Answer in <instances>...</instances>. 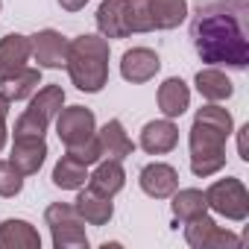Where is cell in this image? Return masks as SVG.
I'll return each mask as SVG.
<instances>
[{
  "label": "cell",
  "mask_w": 249,
  "mask_h": 249,
  "mask_svg": "<svg viewBox=\"0 0 249 249\" xmlns=\"http://www.w3.org/2000/svg\"><path fill=\"white\" fill-rule=\"evenodd\" d=\"M243 0H217L196 9L191 21V41L196 56L205 65H226L231 71H243L249 65V38L243 30Z\"/></svg>",
  "instance_id": "6da1fadb"
},
{
  "label": "cell",
  "mask_w": 249,
  "mask_h": 249,
  "mask_svg": "<svg viewBox=\"0 0 249 249\" xmlns=\"http://www.w3.org/2000/svg\"><path fill=\"white\" fill-rule=\"evenodd\" d=\"M234 132V117L220 103H205L196 108L188 147H191V173L196 179H208L226 167V141Z\"/></svg>",
  "instance_id": "7a4b0ae2"
},
{
  "label": "cell",
  "mask_w": 249,
  "mask_h": 249,
  "mask_svg": "<svg viewBox=\"0 0 249 249\" xmlns=\"http://www.w3.org/2000/svg\"><path fill=\"white\" fill-rule=\"evenodd\" d=\"M108 56H111L108 38H103L100 33H82L71 38L65 68L76 91L100 94L108 85Z\"/></svg>",
  "instance_id": "3957f363"
},
{
  "label": "cell",
  "mask_w": 249,
  "mask_h": 249,
  "mask_svg": "<svg viewBox=\"0 0 249 249\" xmlns=\"http://www.w3.org/2000/svg\"><path fill=\"white\" fill-rule=\"evenodd\" d=\"M44 223L50 226V237L56 249H88L85 220L76 214L73 202H53L44 211Z\"/></svg>",
  "instance_id": "277c9868"
},
{
  "label": "cell",
  "mask_w": 249,
  "mask_h": 249,
  "mask_svg": "<svg viewBox=\"0 0 249 249\" xmlns=\"http://www.w3.org/2000/svg\"><path fill=\"white\" fill-rule=\"evenodd\" d=\"M205 202L214 214H220L231 223H243L249 217V191L234 176H226V179H217L214 185H208Z\"/></svg>",
  "instance_id": "5b68a950"
},
{
  "label": "cell",
  "mask_w": 249,
  "mask_h": 249,
  "mask_svg": "<svg viewBox=\"0 0 249 249\" xmlns=\"http://www.w3.org/2000/svg\"><path fill=\"white\" fill-rule=\"evenodd\" d=\"M182 226H185V240L194 249H234V246H240V237L234 231L217 226V220L208 217V211L185 220Z\"/></svg>",
  "instance_id": "8992f818"
},
{
  "label": "cell",
  "mask_w": 249,
  "mask_h": 249,
  "mask_svg": "<svg viewBox=\"0 0 249 249\" xmlns=\"http://www.w3.org/2000/svg\"><path fill=\"white\" fill-rule=\"evenodd\" d=\"M94 132H97V117L85 106H62V111L56 114V135L65 144V150L85 144L88 138H94Z\"/></svg>",
  "instance_id": "52a82bcc"
},
{
  "label": "cell",
  "mask_w": 249,
  "mask_h": 249,
  "mask_svg": "<svg viewBox=\"0 0 249 249\" xmlns=\"http://www.w3.org/2000/svg\"><path fill=\"white\" fill-rule=\"evenodd\" d=\"M30 47H33V59L38 62V68L47 71H59L68 62V47L71 38H65L59 30H38L36 36H30Z\"/></svg>",
  "instance_id": "ba28073f"
},
{
  "label": "cell",
  "mask_w": 249,
  "mask_h": 249,
  "mask_svg": "<svg viewBox=\"0 0 249 249\" xmlns=\"http://www.w3.org/2000/svg\"><path fill=\"white\" fill-rule=\"evenodd\" d=\"M138 185L147 196L153 199H170L173 191L179 188V170L167 161H150L138 173Z\"/></svg>",
  "instance_id": "9c48e42d"
},
{
  "label": "cell",
  "mask_w": 249,
  "mask_h": 249,
  "mask_svg": "<svg viewBox=\"0 0 249 249\" xmlns=\"http://www.w3.org/2000/svg\"><path fill=\"white\" fill-rule=\"evenodd\" d=\"M159 71H161V59L150 47H132L120 56V76L132 85H144V82L156 79Z\"/></svg>",
  "instance_id": "30bf717a"
},
{
  "label": "cell",
  "mask_w": 249,
  "mask_h": 249,
  "mask_svg": "<svg viewBox=\"0 0 249 249\" xmlns=\"http://www.w3.org/2000/svg\"><path fill=\"white\" fill-rule=\"evenodd\" d=\"M176 144H179V126H176L170 117L144 123L141 138H138V147L147 156H167V153L176 150Z\"/></svg>",
  "instance_id": "8fae6325"
},
{
  "label": "cell",
  "mask_w": 249,
  "mask_h": 249,
  "mask_svg": "<svg viewBox=\"0 0 249 249\" xmlns=\"http://www.w3.org/2000/svg\"><path fill=\"white\" fill-rule=\"evenodd\" d=\"M73 208H76V214H79L88 226H108L111 217H114V202H111V196H106V194H100V191H94V188H88V185H82V188L76 191Z\"/></svg>",
  "instance_id": "7c38bea8"
},
{
  "label": "cell",
  "mask_w": 249,
  "mask_h": 249,
  "mask_svg": "<svg viewBox=\"0 0 249 249\" xmlns=\"http://www.w3.org/2000/svg\"><path fill=\"white\" fill-rule=\"evenodd\" d=\"M97 144H100V156L114 159V161H123V159H129L135 153V141L126 135V129H123V123L117 117L106 120L97 129Z\"/></svg>",
  "instance_id": "4fadbf2b"
},
{
  "label": "cell",
  "mask_w": 249,
  "mask_h": 249,
  "mask_svg": "<svg viewBox=\"0 0 249 249\" xmlns=\"http://www.w3.org/2000/svg\"><path fill=\"white\" fill-rule=\"evenodd\" d=\"M44 159H47V141L44 138H15L12 141L9 161L15 164V170L21 176H36L44 167Z\"/></svg>",
  "instance_id": "5bb4252c"
},
{
  "label": "cell",
  "mask_w": 249,
  "mask_h": 249,
  "mask_svg": "<svg viewBox=\"0 0 249 249\" xmlns=\"http://www.w3.org/2000/svg\"><path fill=\"white\" fill-rule=\"evenodd\" d=\"M156 100H159V111H161L164 117L176 120V117H182V114L188 111V106H191V88H188V82H185L182 76H167V79L159 85Z\"/></svg>",
  "instance_id": "9a60e30c"
},
{
  "label": "cell",
  "mask_w": 249,
  "mask_h": 249,
  "mask_svg": "<svg viewBox=\"0 0 249 249\" xmlns=\"http://www.w3.org/2000/svg\"><path fill=\"white\" fill-rule=\"evenodd\" d=\"M88 188L106 194V196H117L123 188H126V170H123V161L114 159H100L94 164V170L88 173Z\"/></svg>",
  "instance_id": "2e32d148"
},
{
  "label": "cell",
  "mask_w": 249,
  "mask_h": 249,
  "mask_svg": "<svg viewBox=\"0 0 249 249\" xmlns=\"http://www.w3.org/2000/svg\"><path fill=\"white\" fill-rule=\"evenodd\" d=\"M41 85V68H18L6 76H0V91L9 97V103H21V100H30Z\"/></svg>",
  "instance_id": "e0dca14e"
},
{
  "label": "cell",
  "mask_w": 249,
  "mask_h": 249,
  "mask_svg": "<svg viewBox=\"0 0 249 249\" xmlns=\"http://www.w3.org/2000/svg\"><path fill=\"white\" fill-rule=\"evenodd\" d=\"M0 249H41V234L33 223L9 217L0 223Z\"/></svg>",
  "instance_id": "ac0fdd59"
},
{
  "label": "cell",
  "mask_w": 249,
  "mask_h": 249,
  "mask_svg": "<svg viewBox=\"0 0 249 249\" xmlns=\"http://www.w3.org/2000/svg\"><path fill=\"white\" fill-rule=\"evenodd\" d=\"M194 85H196L199 97L208 100V103H226V100L234 94V82L226 76V71H220V68H214V65L196 71Z\"/></svg>",
  "instance_id": "d6986e66"
},
{
  "label": "cell",
  "mask_w": 249,
  "mask_h": 249,
  "mask_svg": "<svg viewBox=\"0 0 249 249\" xmlns=\"http://www.w3.org/2000/svg\"><path fill=\"white\" fill-rule=\"evenodd\" d=\"M33 59V47H30V36L21 33H9L0 38V76H6L18 68H24Z\"/></svg>",
  "instance_id": "ffe728a7"
},
{
  "label": "cell",
  "mask_w": 249,
  "mask_h": 249,
  "mask_svg": "<svg viewBox=\"0 0 249 249\" xmlns=\"http://www.w3.org/2000/svg\"><path fill=\"white\" fill-rule=\"evenodd\" d=\"M170 211H173V220L176 223H185L191 217H199L208 211V202H205V191L199 188H176L173 196H170Z\"/></svg>",
  "instance_id": "44dd1931"
},
{
  "label": "cell",
  "mask_w": 249,
  "mask_h": 249,
  "mask_svg": "<svg viewBox=\"0 0 249 249\" xmlns=\"http://www.w3.org/2000/svg\"><path fill=\"white\" fill-rule=\"evenodd\" d=\"M97 33L103 38H126V30H123V0H100L97 6Z\"/></svg>",
  "instance_id": "7402d4cb"
},
{
  "label": "cell",
  "mask_w": 249,
  "mask_h": 249,
  "mask_svg": "<svg viewBox=\"0 0 249 249\" xmlns=\"http://www.w3.org/2000/svg\"><path fill=\"white\" fill-rule=\"evenodd\" d=\"M150 15L156 30H176L188 18V0H150Z\"/></svg>",
  "instance_id": "603a6c76"
},
{
  "label": "cell",
  "mask_w": 249,
  "mask_h": 249,
  "mask_svg": "<svg viewBox=\"0 0 249 249\" xmlns=\"http://www.w3.org/2000/svg\"><path fill=\"white\" fill-rule=\"evenodd\" d=\"M62 106H65V88L62 85H44V88H38L33 97H30V111H36L41 120H47V123H53L56 120V114L62 111Z\"/></svg>",
  "instance_id": "cb8c5ba5"
},
{
  "label": "cell",
  "mask_w": 249,
  "mask_h": 249,
  "mask_svg": "<svg viewBox=\"0 0 249 249\" xmlns=\"http://www.w3.org/2000/svg\"><path fill=\"white\" fill-rule=\"evenodd\" d=\"M50 179H53V185L62 188V191H79L82 185H88V167L79 164L76 159H71V156L65 153V156L56 161Z\"/></svg>",
  "instance_id": "d4e9b609"
},
{
  "label": "cell",
  "mask_w": 249,
  "mask_h": 249,
  "mask_svg": "<svg viewBox=\"0 0 249 249\" xmlns=\"http://www.w3.org/2000/svg\"><path fill=\"white\" fill-rule=\"evenodd\" d=\"M123 30L126 36L153 33V15H150V0H123Z\"/></svg>",
  "instance_id": "484cf974"
},
{
  "label": "cell",
  "mask_w": 249,
  "mask_h": 249,
  "mask_svg": "<svg viewBox=\"0 0 249 249\" xmlns=\"http://www.w3.org/2000/svg\"><path fill=\"white\" fill-rule=\"evenodd\" d=\"M24 191V176L15 170V164L9 159H0V196L12 199Z\"/></svg>",
  "instance_id": "4316f807"
},
{
  "label": "cell",
  "mask_w": 249,
  "mask_h": 249,
  "mask_svg": "<svg viewBox=\"0 0 249 249\" xmlns=\"http://www.w3.org/2000/svg\"><path fill=\"white\" fill-rule=\"evenodd\" d=\"M47 126L50 123L47 120H41L36 111H24L18 120H15V129H12V135L15 138H44V132H47Z\"/></svg>",
  "instance_id": "83f0119b"
},
{
  "label": "cell",
  "mask_w": 249,
  "mask_h": 249,
  "mask_svg": "<svg viewBox=\"0 0 249 249\" xmlns=\"http://www.w3.org/2000/svg\"><path fill=\"white\" fill-rule=\"evenodd\" d=\"M68 156L71 159H76L79 164H85V167H94L103 156H100V144H97V132H94V138H88L85 144H76V147H68Z\"/></svg>",
  "instance_id": "f1b7e54d"
},
{
  "label": "cell",
  "mask_w": 249,
  "mask_h": 249,
  "mask_svg": "<svg viewBox=\"0 0 249 249\" xmlns=\"http://www.w3.org/2000/svg\"><path fill=\"white\" fill-rule=\"evenodd\" d=\"M246 132H249V123L237 129V156H240L243 161H249V150H246Z\"/></svg>",
  "instance_id": "f546056e"
},
{
  "label": "cell",
  "mask_w": 249,
  "mask_h": 249,
  "mask_svg": "<svg viewBox=\"0 0 249 249\" xmlns=\"http://www.w3.org/2000/svg\"><path fill=\"white\" fill-rule=\"evenodd\" d=\"M85 3H88V0H59V6H62L65 12H82Z\"/></svg>",
  "instance_id": "4dcf8cb0"
},
{
  "label": "cell",
  "mask_w": 249,
  "mask_h": 249,
  "mask_svg": "<svg viewBox=\"0 0 249 249\" xmlns=\"http://www.w3.org/2000/svg\"><path fill=\"white\" fill-rule=\"evenodd\" d=\"M9 108H12V103H9V97L0 91V120H6L9 117Z\"/></svg>",
  "instance_id": "1f68e13d"
},
{
  "label": "cell",
  "mask_w": 249,
  "mask_h": 249,
  "mask_svg": "<svg viewBox=\"0 0 249 249\" xmlns=\"http://www.w3.org/2000/svg\"><path fill=\"white\" fill-rule=\"evenodd\" d=\"M6 141H9V129H6V120H0V153H3Z\"/></svg>",
  "instance_id": "d6a6232c"
},
{
  "label": "cell",
  "mask_w": 249,
  "mask_h": 249,
  "mask_svg": "<svg viewBox=\"0 0 249 249\" xmlns=\"http://www.w3.org/2000/svg\"><path fill=\"white\" fill-rule=\"evenodd\" d=\"M0 9H3V0H0Z\"/></svg>",
  "instance_id": "836d02e7"
}]
</instances>
